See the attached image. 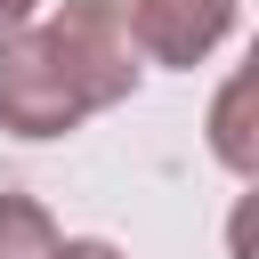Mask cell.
Returning <instances> with one entry per match:
<instances>
[{"instance_id": "cell-1", "label": "cell", "mask_w": 259, "mask_h": 259, "mask_svg": "<svg viewBox=\"0 0 259 259\" xmlns=\"http://www.w3.org/2000/svg\"><path fill=\"white\" fill-rule=\"evenodd\" d=\"M138 40L121 0H57V16L0 32V130L65 138L138 89Z\"/></svg>"}, {"instance_id": "cell-5", "label": "cell", "mask_w": 259, "mask_h": 259, "mask_svg": "<svg viewBox=\"0 0 259 259\" xmlns=\"http://www.w3.org/2000/svg\"><path fill=\"white\" fill-rule=\"evenodd\" d=\"M57 259H121V251H113V243H105V235H81V243H65V251H57Z\"/></svg>"}, {"instance_id": "cell-4", "label": "cell", "mask_w": 259, "mask_h": 259, "mask_svg": "<svg viewBox=\"0 0 259 259\" xmlns=\"http://www.w3.org/2000/svg\"><path fill=\"white\" fill-rule=\"evenodd\" d=\"M65 235L32 194H0V259H57Z\"/></svg>"}, {"instance_id": "cell-3", "label": "cell", "mask_w": 259, "mask_h": 259, "mask_svg": "<svg viewBox=\"0 0 259 259\" xmlns=\"http://www.w3.org/2000/svg\"><path fill=\"white\" fill-rule=\"evenodd\" d=\"M210 154L235 178H259V130H251V73H227L219 105H210Z\"/></svg>"}, {"instance_id": "cell-2", "label": "cell", "mask_w": 259, "mask_h": 259, "mask_svg": "<svg viewBox=\"0 0 259 259\" xmlns=\"http://www.w3.org/2000/svg\"><path fill=\"white\" fill-rule=\"evenodd\" d=\"M121 16L146 65H202L235 32L243 0H121Z\"/></svg>"}, {"instance_id": "cell-6", "label": "cell", "mask_w": 259, "mask_h": 259, "mask_svg": "<svg viewBox=\"0 0 259 259\" xmlns=\"http://www.w3.org/2000/svg\"><path fill=\"white\" fill-rule=\"evenodd\" d=\"M32 8H40V0H0V32H16V24H32Z\"/></svg>"}]
</instances>
